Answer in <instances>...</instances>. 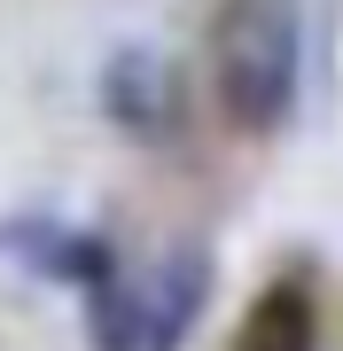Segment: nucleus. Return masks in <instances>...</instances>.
<instances>
[{"mask_svg": "<svg viewBox=\"0 0 343 351\" xmlns=\"http://www.w3.org/2000/svg\"><path fill=\"white\" fill-rule=\"evenodd\" d=\"M102 110L133 141H172L179 133V71L164 47H117L102 71Z\"/></svg>", "mask_w": 343, "mask_h": 351, "instance_id": "obj_2", "label": "nucleus"}, {"mask_svg": "<svg viewBox=\"0 0 343 351\" xmlns=\"http://www.w3.org/2000/svg\"><path fill=\"white\" fill-rule=\"evenodd\" d=\"M218 101L242 133H273L296 101V8L289 0H234L211 32Z\"/></svg>", "mask_w": 343, "mask_h": 351, "instance_id": "obj_1", "label": "nucleus"}, {"mask_svg": "<svg viewBox=\"0 0 343 351\" xmlns=\"http://www.w3.org/2000/svg\"><path fill=\"white\" fill-rule=\"evenodd\" d=\"M86 328H94V351H149V297H140V281H117L102 274L86 289Z\"/></svg>", "mask_w": 343, "mask_h": 351, "instance_id": "obj_5", "label": "nucleus"}, {"mask_svg": "<svg viewBox=\"0 0 343 351\" xmlns=\"http://www.w3.org/2000/svg\"><path fill=\"white\" fill-rule=\"evenodd\" d=\"M24 258H31L47 281H78V289H94L102 274H117V258H110L102 234H63V226H47L39 242H24Z\"/></svg>", "mask_w": 343, "mask_h": 351, "instance_id": "obj_6", "label": "nucleus"}, {"mask_svg": "<svg viewBox=\"0 0 343 351\" xmlns=\"http://www.w3.org/2000/svg\"><path fill=\"white\" fill-rule=\"evenodd\" d=\"M203 281H211V265L195 250H172L164 258L156 289H140V297H149V351H179V336H188L195 313H203Z\"/></svg>", "mask_w": 343, "mask_h": 351, "instance_id": "obj_3", "label": "nucleus"}, {"mask_svg": "<svg viewBox=\"0 0 343 351\" xmlns=\"http://www.w3.org/2000/svg\"><path fill=\"white\" fill-rule=\"evenodd\" d=\"M234 351H320V328H312V297L296 281L266 289V297L242 313V336Z\"/></svg>", "mask_w": 343, "mask_h": 351, "instance_id": "obj_4", "label": "nucleus"}]
</instances>
